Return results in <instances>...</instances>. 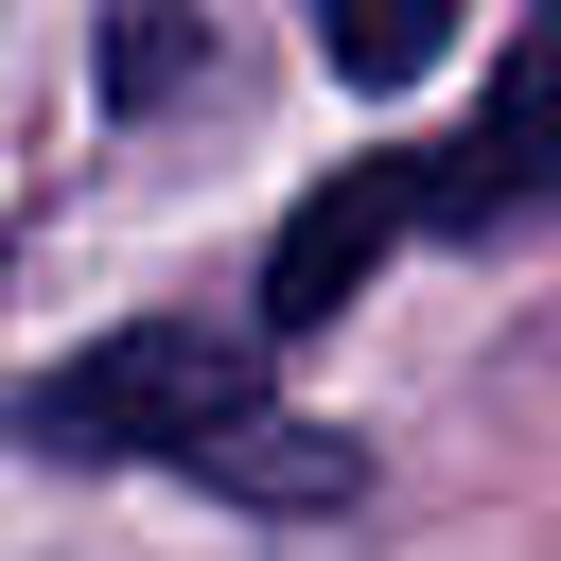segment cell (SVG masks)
I'll use <instances>...</instances> for the list:
<instances>
[{
	"mask_svg": "<svg viewBox=\"0 0 561 561\" xmlns=\"http://www.w3.org/2000/svg\"><path fill=\"white\" fill-rule=\"evenodd\" d=\"M403 228H438V158H351V175H316L298 210H280V245H263V316L280 333H316Z\"/></svg>",
	"mask_w": 561,
	"mask_h": 561,
	"instance_id": "obj_2",
	"label": "cell"
},
{
	"mask_svg": "<svg viewBox=\"0 0 561 561\" xmlns=\"http://www.w3.org/2000/svg\"><path fill=\"white\" fill-rule=\"evenodd\" d=\"M193 70V0H105V88L140 105V88H175Z\"/></svg>",
	"mask_w": 561,
	"mask_h": 561,
	"instance_id": "obj_5",
	"label": "cell"
},
{
	"mask_svg": "<svg viewBox=\"0 0 561 561\" xmlns=\"http://www.w3.org/2000/svg\"><path fill=\"white\" fill-rule=\"evenodd\" d=\"M316 53H333L351 88H421V70L456 53V0H316Z\"/></svg>",
	"mask_w": 561,
	"mask_h": 561,
	"instance_id": "obj_4",
	"label": "cell"
},
{
	"mask_svg": "<svg viewBox=\"0 0 561 561\" xmlns=\"http://www.w3.org/2000/svg\"><path fill=\"white\" fill-rule=\"evenodd\" d=\"M543 193H561V0H526L473 140L438 158V228H508V210H543Z\"/></svg>",
	"mask_w": 561,
	"mask_h": 561,
	"instance_id": "obj_3",
	"label": "cell"
},
{
	"mask_svg": "<svg viewBox=\"0 0 561 561\" xmlns=\"http://www.w3.org/2000/svg\"><path fill=\"white\" fill-rule=\"evenodd\" d=\"M228 421H263V386H245V351H228V333H193V316H140V333L70 351V368L18 403V438H35V456H70V473H105V456H175V473H210V456H228Z\"/></svg>",
	"mask_w": 561,
	"mask_h": 561,
	"instance_id": "obj_1",
	"label": "cell"
}]
</instances>
